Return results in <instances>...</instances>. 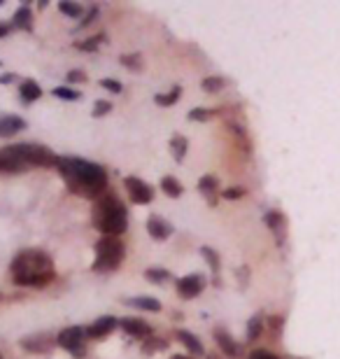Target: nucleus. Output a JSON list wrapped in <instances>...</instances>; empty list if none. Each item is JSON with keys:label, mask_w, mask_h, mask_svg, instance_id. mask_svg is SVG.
<instances>
[{"label": "nucleus", "mask_w": 340, "mask_h": 359, "mask_svg": "<svg viewBox=\"0 0 340 359\" xmlns=\"http://www.w3.org/2000/svg\"><path fill=\"white\" fill-rule=\"evenodd\" d=\"M56 170L66 182L68 191L75 196L98 201L107 191L110 177H107V170L96 161H86L79 156H59Z\"/></svg>", "instance_id": "1"}, {"label": "nucleus", "mask_w": 340, "mask_h": 359, "mask_svg": "<svg viewBox=\"0 0 340 359\" xmlns=\"http://www.w3.org/2000/svg\"><path fill=\"white\" fill-rule=\"evenodd\" d=\"M12 283L19 287H33V290H45L56 280L54 259L42 250H21L10 264Z\"/></svg>", "instance_id": "2"}, {"label": "nucleus", "mask_w": 340, "mask_h": 359, "mask_svg": "<svg viewBox=\"0 0 340 359\" xmlns=\"http://www.w3.org/2000/svg\"><path fill=\"white\" fill-rule=\"evenodd\" d=\"M59 163V154L40 145V142H17L0 149V173L14 175L28 168H54Z\"/></svg>", "instance_id": "3"}, {"label": "nucleus", "mask_w": 340, "mask_h": 359, "mask_svg": "<svg viewBox=\"0 0 340 359\" xmlns=\"http://www.w3.org/2000/svg\"><path fill=\"white\" fill-rule=\"evenodd\" d=\"M93 226L103 236H114V238H119L128 229V210L117 194L105 191L93 203Z\"/></svg>", "instance_id": "4"}, {"label": "nucleus", "mask_w": 340, "mask_h": 359, "mask_svg": "<svg viewBox=\"0 0 340 359\" xmlns=\"http://www.w3.org/2000/svg\"><path fill=\"white\" fill-rule=\"evenodd\" d=\"M126 257V245L121 243V238H114V236H103L96 243V259H93V271L96 273H114L121 262Z\"/></svg>", "instance_id": "5"}, {"label": "nucleus", "mask_w": 340, "mask_h": 359, "mask_svg": "<svg viewBox=\"0 0 340 359\" xmlns=\"http://www.w3.org/2000/svg\"><path fill=\"white\" fill-rule=\"evenodd\" d=\"M86 341H89V336H86L84 327H66L56 336V346L68 350L75 359H82L86 355Z\"/></svg>", "instance_id": "6"}, {"label": "nucleus", "mask_w": 340, "mask_h": 359, "mask_svg": "<svg viewBox=\"0 0 340 359\" xmlns=\"http://www.w3.org/2000/svg\"><path fill=\"white\" fill-rule=\"evenodd\" d=\"M19 346H21V350H26V353H31V355H45L56 346V336L49 332L28 334L19 341Z\"/></svg>", "instance_id": "7"}, {"label": "nucleus", "mask_w": 340, "mask_h": 359, "mask_svg": "<svg viewBox=\"0 0 340 359\" xmlns=\"http://www.w3.org/2000/svg\"><path fill=\"white\" fill-rule=\"evenodd\" d=\"M124 187L128 191V198H131L135 205H147L154 201V187L147 184L140 177H126Z\"/></svg>", "instance_id": "8"}, {"label": "nucleus", "mask_w": 340, "mask_h": 359, "mask_svg": "<svg viewBox=\"0 0 340 359\" xmlns=\"http://www.w3.org/2000/svg\"><path fill=\"white\" fill-rule=\"evenodd\" d=\"M203 290H205V278L200 276V273H191V276H184L177 280V294H179V299H184V301L196 299Z\"/></svg>", "instance_id": "9"}, {"label": "nucleus", "mask_w": 340, "mask_h": 359, "mask_svg": "<svg viewBox=\"0 0 340 359\" xmlns=\"http://www.w3.org/2000/svg\"><path fill=\"white\" fill-rule=\"evenodd\" d=\"M117 327H119V320L114 318V315H103V318L93 320L91 325L86 327V336H89V341H98V339L110 336Z\"/></svg>", "instance_id": "10"}, {"label": "nucleus", "mask_w": 340, "mask_h": 359, "mask_svg": "<svg viewBox=\"0 0 340 359\" xmlns=\"http://www.w3.org/2000/svg\"><path fill=\"white\" fill-rule=\"evenodd\" d=\"M212 336H215L217 346H219V350H222L224 355L231 357V359H238V357H240V346H238L236 339L226 332V329H224V327H215Z\"/></svg>", "instance_id": "11"}, {"label": "nucleus", "mask_w": 340, "mask_h": 359, "mask_svg": "<svg viewBox=\"0 0 340 359\" xmlns=\"http://www.w3.org/2000/svg\"><path fill=\"white\" fill-rule=\"evenodd\" d=\"M119 327L124 329L128 336H133V339H149L151 336V327L140 318H121Z\"/></svg>", "instance_id": "12"}, {"label": "nucleus", "mask_w": 340, "mask_h": 359, "mask_svg": "<svg viewBox=\"0 0 340 359\" xmlns=\"http://www.w3.org/2000/svg\"><path fill=\"white\" fill-rule=\"evenodd\" d=\"M147 233L154 241H165L172 236V224L170 222H165L163 217H158V215H151V217L147 219Z\"/></svg>", "instance_id": "13"}, {"label": "nucleus", "mask_w": 340, "mask_h": 359, "mask_svg": "<svg viewBox=\"0 0 340 359\" xmlns=\"http://www.w3.org/2000/svg\"><path fill=\"white\" fill-rule=\"evenodd\" d=\"M266 224H268V229L273 231L275 236V241L280 243H285L287 238V219H285V215H282L280 210H271L268 215H266Z\"/></svg>", "instance_id": "14"}, {"label": "nucleus", "mask_w": 340, "mask_h": 359, "mask_svg": "<svg viewBox=\"0 0 340 359\" xmlns=\"http://www.w3.org/2000/svg\"><path fill=\"white\" fill-rule=\"evenodd\" d=\"M26 128V121L17 114H0V138H10Z\"/></svg>", "instance_id": "15"}, {"label": "nucleus", "mask_w": 340, "mask_h": 359, "mask_svg": "<svg viewBox=\"0 0 340 359\" xmlns=\"http://www.w3.org/2000/svg\"><path fill=\"white\" fill-rule=\"evenodd\" d=\"M198 191L208 198V203H210V205H217V198L222 196V191H219V180H217L215 175H203V177L198 180Z\"/></svg>", "instance_id": "16"}, {"label": "nucleus", "mask_w": 340, "mask_h": 359, "mask_svg": "<svg viewBox=\"0 0 340 359\" xmlns=\"http://www.w3.org/2000/svg\"><path fill=\"white\" fill-rule=\"evenodd\" d=\"M175 339L182 343V346L189 350L191 355H196V357H200V355H205V348H203V343H200V339L196 334H191V332H186V329H177L175 332Z\"/></svg>", "instance_id": "17"}, {"label": "nucleus", "mask_w": 340, "mask_h": 359, "mask_svg": "<svg viewBox=\"0 0 340 359\" xmlns=\"http://www.w3.org/2000/svg\"><path fill=\"white\" fill-rule=\"evenodd\" d=\"M12 26L17 28V31H26V33L33 31V12H31V5L24 3L17 12H14Z\"/></svg>", "instance_id": "18"}, {"label": "nucleus", "mask_w": 340, "mask_h": 359, "mask_svg": "<svg viewBox=\"0 0 340 359\" xmlns=\"http://www.w3.org/2000/svg\"><path fill=\"white\" fill-rule=\"evenodd\" d=\"M19 96H21V103L31 105L35 100L42 98V87L35 80H24L19 84Z\"/></svg>", "instance_id": "19"}, {"label": "nucleus", "mask_w": 340, "mask_h": 359, "mask_svg": "<svg viewBox=\"0 0 340 359\" xmlns=\"http://www.w3.org/2000/svg\"><path fill=\"white\" fill-rule=\"evenodd\" d=\"M126 304L135 308V311H149V313L161 311V301L156 297H131V299H126Z\"/></svg>", "instance_id": "20"}, {"label": "nucleus", "mask_w": 340, "mask_h": 359, "mask_svg": "<svg viewBox=\"0 0 340 359\" xmlns=\"http://www.w3.org/2000/svg\"><path fill=\"white\" fill-rule=\"evenodd\" d=\"M200 255H203V259L208 262L210 271H212V276H215V285L219 287V269H222L219 252H217L215 248H208V245H203V248H200Z\"/></svg>", "instance_id": "21"}, {"label": "nucleus", "mask_w": 340, "mask_h": 359, "mask_svg": "<svg viewBox=\"0 0 340 359\" xmlns=\"http://www.w3.org/2000/svg\"><path fill=\"white\" fill-rule=\"evenodd\" d=\"M186 149H189V140H186L182 133H175V135H172V138H170V152H172V159H175L177 163H184Z\"/></svg>", "instance_id": "22"}, {"label": "nucleus", "mask_w": 340, "mask_h": 359, "mask_svg": "<svg viewBox=\"0 0 340 359\" xmlns=\"http://www.w3.org/2000/svg\"><path fill=\"white\" fill-rule=\"evenodd\" d=\"M161 189L165 196H170V198H179L182 196V191H184V187L179 184V180L177 177H172V175H165L161 180Z\"/></svg>", "instance_id": "23"}, {"label": "nucleus", "mask_w": 340, "mask_h": 359, "mask_svg": "<svg viewBox=\"0 0 340 359\" xmlns=\"http://www.w3.org/2000/svg\"><path fill=\"white\" fill-rule=\"evenodd\" d=\"M179 96H182V87H172L168 93H156L154 96V103L156 105H161V107H170V105H175Z\"/></svg>", "instance_id": "24"}, {"label": "nucleus", "mask_w": 340, "mask_h": 359, "mask_svg": "<svg viewBox=\"0 0 340 359\" xmlns=\"http://www.w3.org/2000/svg\"><path fill=\"white\" fill-rule=\"evenodd\" d=\"M144 278H147L151 285H163V283H168V280L172 278V273H170L168 269L154 266V269H147V271H144Z\"/></svg>", "instance_id": "25"}, {"label": "nucleus", "mask_w": 340, "mask_h": 359, "mask_svg": "<svg viewBox=\"0 0 340 359\" xmlns=\"http://www.w3.org/2000/svg\"><path fill=\"white\" fill-rule=\"evenodd\" d=\"M103 40H105V33H98V35H93V38L75 42V47L79 49V52H96V49L103 45Z\"/></svg>", "instance_id": "26"}, {"label": "nucleus", "mask_w": 340, "mask_h": 359, "mask_svg": "<svg viewBox=\"0 0 340 359\" xmlns=\"http://www.w3.org/2000/svg\"><path fill=\"white\" fill-rule=\"evenodd\" d=\"M261 334H264V318H261V315H254V318L247 322V339L257 341Z\"/></svg>", "instance_id": "27"}, {"label": "nucleus", "mask_w": 340, "mask_h": 359, "mask_svg": "<svg viewBox=\"0 0 340 359\" xmlns=\"http://www.w3.org/2000/svg\"><path fill=\"white\" fill-rule=\"evenodd\" d=\"M121 66H124V68H128V70H133V73H140V70H142V54H124V56H121Z\"/></svg>", "instance_id": "28"}, {"label": "nucleus", "mask_w": 340, "mask_h": 359, "mask_svg": "<svg viewBox=\"0 0 340 359\" xmlns=\"http://www.w3.org/2000/svg\"><path fill=\"white\" fill-rule=\"evenodd\" d=\"M200 87H203V91L208 93H217V91H222L224 87H226V80L224 77H205L203 82H200Z\"/></svg>", "instance_id": "29"}, {"label": "nucleus", "mask_w": 340, "mask_h": 359, "mask_svg": "<svg viewBox=\"0 0 340 359\" xmlns=\"http://www.w3.org/2000/svg\"><path fill=\"white\" fill-rule=\"evenodd\" d=\"M59 10H61V14H66V17L77 19V17H82L84 7L79 5V3H68V0H61V3H59Z\"/></svg>", "instance_id": "30"}, {"label": "nucleus", "mask_w": 340, "mask_h": 359, "mask_svg": "<svg viewBox=\"0 0 340 359\" xmlns=\"http://www.w3.org/2000/svg\"><path fill=\"white\" fill-rule=\"evenodd\" d=\"M217 112H219V110H210V107H193V110H189V119L191 121H208V119H212Z\"/></svg>", "instance_id": "31"}, {"label": "nucleus", "mask_w": 340, "mask_h": 359, "mask_svg": "<svg viewBox=\"0 0 340 359\" xmlns=\"http://www.w3.org/2000/svg\"><path fill=\"white\" fill-rule=\"evenodd\" d=\"M52 93H54V98H61V100H79L82 98V93H79L77 89H72V87H56Z\"/></svg>", "instance_id": "32"}, {"label": "nucleus", "mask_w": 340, "mask_h": 359, "mask_svg": "<svg viewBox=\"0 0 340 359\" xmlns=\"http://www.w3.org/2000/svg\"><path fill=\"white\" fill-rule=\"evenodd\" d=\"M163 348H168V341H163V339H147V343L142 346V353L151 355L154 350H163Z\"/></svg>", "instance_id": "33"}, {"label": "nucleus", "mask_w": 340, "mask_h": 359, "mask_svg": "<svg viewBox=\"0 0 340 359\" xmlns=\"http://www.w3.org/2000/svg\"><path fill=\"white\" fill-rule=\"evenodd\" d=\"M110 112H112V103H110V100H96L91 117H105V114H110Z\"/></svg>", "instance_id": "34"}, {"label": "nucleus", "mask_w": 340, "mask_h": 359, "mask_svg": "<svg viewBox=\"0 0 340 359\" xmlns=\"http://www.w3.org/2000/svg\"><path fill=\"white\" fill-rule=\"evenodd\" d=\"M66 80H68V84H82V82H86V73L84 70H70V73L66 75Z\"/></svg>", "instance_id": "35"}, {"label": "nucleus", "mask_w": 340, "mask_h": 359, "mask_svg": "<svg viewBox=\"0 0 340 359\" xmlns=\"http://www.w3.org/2000/svg\"><path fill=\"white\" fill-rule=\"evenodd\" d=\"M100 87H103L105 91H112V93H121V82L117 80H110V77H105V80H100Z\"/></svg>", "instance_id": "36"}, {"label": "nucleus", "mask_w": 340, "mask_h": 359, "mask_svg": "<svg viewBox=\"0 0 340 359\" xmlns=\"http://www.w3.org/2000/svg\"><path fill=\"white\" fill-rule=\"evenodd\" d=\"M243 196H245L243 187H231V189L222 191V198H226V201H236V198H243Z\"/></svg>", "instance_id": "37"}, {"label": "nucleus", "mask_w": 340, "mask_h": 359, "mask_svg": "<svg viewBox=\"0 0 340 359\" xmlns=\"http://www.w3.org/2000/svg\"><path fill=\"white\" fill-rule=\"evenodd\" d=\"M250 359H280V357L271 353V350H254V353L250 355Z\"/></svg>", "instance_id": "38"}, {"label": "nucleus", "mask_w": 340, "mask_h": 359, "mask_svg": "<svg viewBox=\"0 0 340 359\" xmlns=\"http://www.w3.org/2000/svg\"><path fill=\"white\" fill-rule=\"evenodd\" d=\"M96 14H98V7H91L89 12H86V17L82 19V24H77V28H84V26H89L93 19H96Z\"/></svg>", "instance_id": "39"}, {"label": "nucleus", "mask_w": 340, "mask_h": 359, "mask_svg": "<svg viewBox=\"0 0 340 359\" xmlns=\"http://www.w3.org/2000/svg\"><path fill=\"white\" fill-rule=\"evenodd\" d=\"M14 80H17V75H14V73H5V75H0V84H12Z\"/></svg>", "instance_id": "40"}, {"label": "nucleus", "mask_w": 340, "mask_h": 359, "mask_svg": "<svg viewBox=\"0 0 340 359\" xmlns=\"http://www.w3.org/2000/svg\"><path fill=\"white\" fill-rule=\"evenodd\" d=\"M7 33H10V26H7V24H0V38H5Z\"/></svg>", "instance_id": "41"}, {"label": "nucleus", "mask_w": 340, "mask_h": 359, "mask_svg": "<svg viewBox=\"0 0 340 359\" xmlns=\"http://www.w3.org/2000/svg\"><path fill=\"white\" fill-rule=\"evenodd\" d=\"M170 359H191V357H186V355H172Z\"/></svg>", "instance_id": "42"}, {"label": "nucleus", "mask_w": 340, "mask_h": 359, "mask_svg": "<svg viewBox=\"0 0 340 359\" xmlns=\"http://www.w3.org/2000/svg\"><path fill=\"white\" fill-rule=\"evenodd\" d=\"M208 359H219V357H217V355H208Z\"/></svg>", "instance_id": "43"}, {"label": "nucleus", "mask_w": 340, "mask_h": 359, "mask_svg": "<svg viewBox=\"0 0 340 359\" xmlns=\"http://www.w3.org/2000/svg\"><path fill=\"white\" fill-rule=\"evenodd\" d=\"M0 359H5V357H3V353H0Z\"/></svg>", "instance_id": "44"}, {"label": "nucleus", "mask_w": 340, "mask_h": 359, "mask_svg": "<svg viewBox=\"0 0 340 359\" xmlns=\"http://www.w3.org/2000/svg\"><path fill=\"white\" fill-rule=\"evenodd\" d=\"M3 3H5V0H0V5H3Z\"/></svg>", "instance_id": "45"}, {"label": "nucleus", "mask_w": 340, "mask_h": 359, "mask_svg": "<svg viewBox=\"0 0 340 359\" xmlns=\"http://www.w3.org/2000/svg\"><path fill=\"white\" fill-rule=\"evenodd\" d=\"M0 301H3V294H0Z\"/></svg>", "instance_id": "46"}]
</instances>
